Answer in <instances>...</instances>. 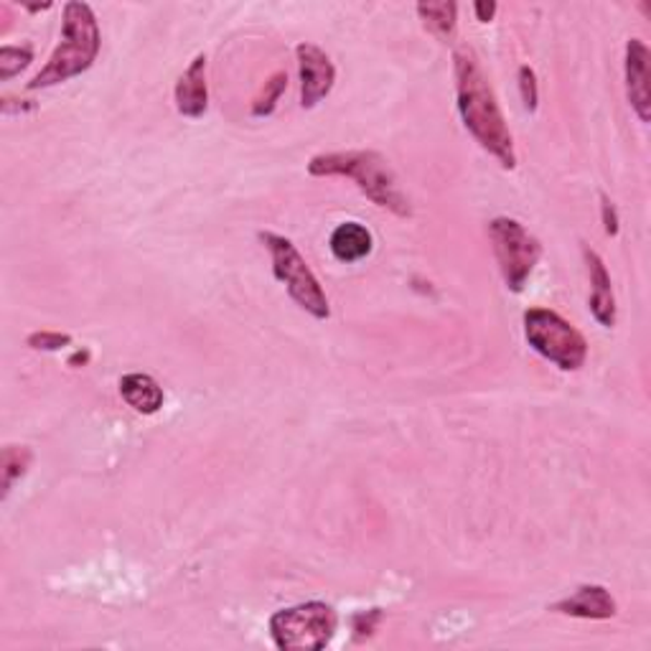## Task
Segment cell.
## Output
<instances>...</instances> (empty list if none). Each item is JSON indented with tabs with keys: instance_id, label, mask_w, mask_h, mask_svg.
I'll return each instance as SVG.
<instances>
[{
	"instance_id": "cell-1",
	"label": "cell",
	"mask_w": 651,
	"mask_h": 651,
	"mask_svg": "<svg viewBox=\"0 0 651 651\" xmlns=\"http://www.w3.org/2000/svg\"><path fill=\"white\" fill-rule=\"evenodd\" d=\"M455 95H459V113L469 133L504 168H514V141H511L507 120H504L501 107L496 103L492 84H488L484 69L471 49L455 51Z\"/></svg>"
},
{
	"instance_id": "cell-2",
	"label": "cell",
	"mask_w": 651,
	"mask_h": 651,
	"mask_svg": "<svg viewBox=\"0 0 651 651\" xmlns=\"http://www.w3.org/2000/svg\"><path fill=\"white\" fill-rule=\"evenodd\" d=\"M311 176H344L359 186L367 199L377 206L390 209L398 216H410V201L400 189L398 176L379 153L375 151H346V153H323L308 163Z\"/></svg>"
},
{
	"instance_id": "cell-3",
	"label": "cell",
	"mask_w": 651,
	"mask_h": 651,
	"mask_svg": "<svg viewBox=\"0 0 651 651\" xmlns=\"http://www.w3.org/2000/svg\"><path fill=\"white\" fill-rule=\"evenodd\" d=\"M99 44V26L95 19V11L87 3H67L64 5V28H61V44L46 67L28 82V90H46L54 84H64L72 76H80L82 72L95 64Z\"/></svg>"
},
{
	"instance_id": "cell-4",
	"label": "cell",
	"mask_w": 651,
	"mask_h": 651,
	"mask_svg": "<svg viewBox=\"0 0 651 651\" xmlns=\"http://www.w3.org/2000/svg\"><path fill=\"white\" fill-rule=\"evenodd\" d=\"M524 336L534 352L563 371H578L588 359L583 333L549 308H530L524 313Z\"/></svg>"
},
{
	"instance_id": "cell-5",
	"label": "cell",
	"mask_w": 651,
	"mask_h": 651,
	"mask_svg": "<svg viewBox=\"0 0 651 651\" xmlns=\"http://www.w3.org/2000/svg\"><path fill=\"white\" fill-rule=\"evenodd\" d=\"M336 626V611L321 601L277 611L270 618V634H273L275 647L283 651H319L329 647Z\"/></svg>"
},
{
	"instance_id": "cell-6",
	"label": "cell",
	"mask_w": 651,
	"mask_h": 651,
	"mask_svg": "<svg viewBox=\"0 0 651 651\" xmlns=\"http://www.w3.org/2000/svg\"><path fill=\"white\" fill-rule=\"evenodd\" d=\"M260 239L270 250V258H273L275 277L281 283H285L291 298L296 300L304 311L311 313L313 319H329L331 316L329 298H326L321 283L316 281L311 268H308L306 260L300 258L296 245L281 235H273V232H262Z\"/></svg>"
},
{
	"instance_id": "cell-7",
	"label": "cell",
	"mask_w": 651,
	"mask_h": 651,
	"mask_svg": "<svg viewBox=\"0 0 651 651\" xmlns=\"http://www.w3.org/2000/svg\"><path fill=\"white\" fill-rule=\"evenodd\" d=\"M488 237H492L494 255L499 260L507 288L522 293L534 265L542 258L540 239L532 237L522 224L517 220H509V216H499V220L488 224Z\"/></svg>"
},
{
	"instance_id": "cell-8",
	"label": "cell",
	"mask_w": 651,
	"mask_h": 651,
	"mask_svg": "<svg viewBox=\"0 0 651 651\" xmlns=\"http://www.w3.org/2000/svg\"><path fill=\"white\" fill-rule=\"evenodd\" d=\"M298 72H300V105L316 107L323 97H329L336 82V69H333L329 54L313 44H298Z\"/></svg>"
},
{
	"instance_id": "cell-9",
	"label": "cell",
	"mask_w": 651,
	"mask_h": 651,
	"mask_svg": "<svg viewBox=\"0 0 651 651\" xmlns=\"http://www.w3.org/2000/svg\"><path fill=\"white\" fill-rule=\"evenodd\" d=\"M649 61L651 54L647 44L641 42V38H631V42L626 44V95H629V103L641 122H649L651 118Z\"/></svg>"
},
{
	"instance_id": "cell-10",
	"label": "cell",
	"mask_w": 651,
	"mask_h": 651,
	"mask_svg": "<svg viewBox=\"0 0 651 651\" xmlns=\"http://www.w3.org/2000/svg\"><path fill=\"white\" fill-rule=\"evenodd\" d=\"M176 107L184 118L197 120L209 107V90H206V57L199 54L191 61L189 69L176 82Z\"/></svg>"
},
{
	"instance_id": "cell-11",
	"label": "cell",
	"mask_w": 651,
	"mask_h": 651,
	"mask_svg": "<svg viewBox=\"0 0 651 651\" xmlns=\"http://www.w3.org/2000/svg\"><path fill=\"white\" fill-rule=\"evenodd\" d=\"M553 611L563 616L603 622V618L616 616V601L611 599V593L603 585H583L578 588V593L570 595V599L557 601Z\"/></svg>"
},
{
	"instance_id": "cell-12",
	"label": "cell",
	"mask_w": 651,
	"mask_h": 651,
	"mask_svg": "<svg viewBox=\"0 0 651 651\" xmlns=\"http://www.w3.org/2000/svg\"><path fill=\"white\" fill-rule=\"evenodd\" d=\"M585 265H588V275H591V311L595 316V321L601 326H616V298H614V288H611V275L606 270V262L601 260L599 252L593 250H583Z\"/></svg>"
},
{
	"instance_id": "cell-13",
	"label": "cell",
	"mask_w": 651,
	"mask_h": 651,
	"mask_svg": "<svg viewBox=\"0 0 651 651\" xmlns=\"http://www.w3.org/2000/svg\"><path fill=\"white\" fill-rule=\"evenodd\" d=\"M120 394L141 415H156L163 407V400H166L163 387L151 375H143V371H133V375L122 377Z\"/></svg>"
},
{
	"instance_id": "cell-14",
	"label": "cell",
	"mask_w": 651,
	"mask_h": 651,
	"mask_svg": "<svg viewBox=\"0 0 651 651\" xmlns=\"http://www.w3.org/2000/svg\"><path fill=\"white\" fill-rule=\"evenodd\" d=\"M371 245H375V239H371V232L359 222L339 224V227L333 229V235H331L333 258H336L339 262H346V265H352V262H359V260L367 258V255L371 252Z\"/></svg>"
},
{
	"instance_id": "cell-15",
	"label": "cell",
	"mask_w": 651,
	"mask_h": 651,
	"mask_svg": "<svg viewBox=\"0 0 651 651\" xmlns=\"http://www.w3.org/2000/svg\"><path fill=\"white\" fill-rule=\"evenodd\" d=\"M417 13L425 21L433 34L440 38H451L455 31V13H459V5L455 3H421L417 5Z\"/></svg>"
},
{
	"instance_id": "cell-16",
	"label": "cell",
	"mask_w": 651,
	"mask_h": 651,
	"mask_svg": "<svg viewBox=\"0 0 651 651\" xmlns=\"http://www.w3.org/2000/svg\"><path fill=\"white\" fill-rule=\"evenodd\" d=\"M31 451L26 446H8L3 451V469H0V474H3V499L8 494H11L13 484L19 482V478L26 474L28 466H31Z\"/></svg>"
},
{
	"instance_id": "cell-17",
	"label": "cell",
	"mask_w": 651,
	"mask_h": 651,
	"mask_svg": "<svg viewBox=\"0 0 651 651\" xmlns=\"http://www.w3.org/2000/svg\"><path fill=\"white\" fill-rule=\"evenodd\" d=\"M285 87H288V74L275 72L273 76H270V82H265L262 95L255 99V105H252L255 118H268V115H273L277 107V99H281Z\"/></svg>"
},
{
	"instance_id": "cell-18",
	"label": "cell",
	"mask_w": 651,
	"mask_h": 651,
	"mask_svg": "<svg viewBox=\"0 0 651 651\" xmlns=\"http://www.w3.org/2000/svg\"><path fill=\"white\" fill-rule=\"evenodd\" d=\"M31 59H34V49L31 46H3L0 49V80H11V76L31 64Z\"/></svg>"
},
{
	"instance_id": "cell-19",
	"label": "cell",
	"mask_w": 651,
	"mask_h": 651,
	"mask_svg": "<svg viewBox=\"0 0 651 651\" xmlns=\"http://www.w3.org/2000/svg\"><path fill=\"white\" fill-rule=\"evenodd\" d=\"M26 344L31 348H44V352H59V348L72 344V336H69V333H57V331H38V333H31V336L26 339Z\"/></svg>"
},
{
	"instance_id": "cell-20",
	"label": "cell",
	"mask_w": 651,
	"mask_h": 651,
	"mask_svg": "<svg viewBox=\"0 0 651 651\" xmlns=\"http://www.w3.org/2000/svg\"><path fill=\"white\" fill-rule=\"evenodd\" d=\"M519 90H522V103H524V107L530 113H534L537 110V99H540V95H537V76H534V72H532V67H522L519 69Z\"/></svg>"
},
{
	"instance_id": "cell-21",
	"label": "cell",
	"mask_w": 651,
	"mask_h": 651,
	"mask_svg": "<svg viewBox=\"0 0 651 651\" xmlns=\"http://www.w3.org/2000/svg\"><path fill=\"white\" fill-rule=\"evenodd\" d=\"M382 622V614L379 611H367V614H356L354 616V631H356V639H364L369 637L371 631L377 629V624Z\"/></svg>"
},
{
	"instance_id": "cell-22",
	"label": "cell",
	"mask_w": 651,
	"mask_h": 651,
	"mask_svg": "<svg viewBox=\"0 0 651 651\" xmlns=\"http://www.w3.org/2000/svg\"><path fill=\"white\" fill-rule=\"evenodd\" d=\"M601 212H603V227H606V235L616 237L618 235V214H616L614 201H611L606 193L601 197Z\"/></svg>"
},
{
	"instance_id": "cell-23",
	"label": "cell",
	"mask_w": 651,
	"mask_h": 651,
	"mask_svg": "<svg viewBox=\"0 0 651 651\" xmlns=\"http://www.w3.org/2000/svg\"><path fill=\"white\" fill-rule=\"evenodd\" d=\"M474 11H476V15H478V21L488 23V21L494 19V13H496V3H476V5H474Z\"/></svg>"
},
{
	"instance_id": "cell-24",
	"label": "cell",
	"mask_w": 651,
	"mask_h": 651,
	"mask_svg": "<svg viewBox=\"0 0 651 651\" xmlns=\"http://www.w3.org/2000/svg\"><path fill=\"white\" fill-rule=\"evenodd\" d=\"M87 362H90V352H76L72 359H69L72 367H74V364H87Z\"/></svg>"
}]
</instances>
